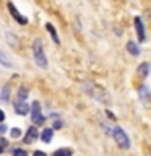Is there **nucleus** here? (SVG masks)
Wrapping results in <instances>:
<instances>
[{
    "label": "nucleus",
    "mask_w": 151,
    "mask_h": 156,
    "mask_svg": "<svg viewBox=\"0 0 151 156\" xmlns=\"http://www.w3.org/2000/svg\"><path fill=\"white\" fill-rule=\"evenodd\" d=\"M5 146H7V140H5V138H0V153L5 150Z\"/></svg>",
    "instance_id": "20"
},
{
    "label": "nucleus",
    "mask_w": 151,
    "mask_h": 156,
    "mask_svg": "<svg viewBox=\"0 0 151 156\" xmlns=\"http://www.w3.org/2000/svg\"><path fill=\"white\" fill-rule=\"evenodd\" d=\"M31 119H33V122L36 125H41V124H44V115L41 114V106H39V102H33V106H31Z\"/></svg>",
    "instance_id": "4"
},
{
    "label": "nucleus",
    "mask_w": 151,
    "mask_h": 156,
    "mask_svg": "<svg viewBox=\"0 0 151 156\" xmlns=\"http://www.w3.org/2000/svg\"><path fill=\"white\" fill-rule=\"evenodd\" d=\"M15 112H16V114H19V115L28 114V112H29V104H26V102H24V99H23V101L18 99L16 102H15Z\"/></svg>",
    "instance_id": "5"
},
{
    "label": "nucleus",
    "mask_w": 151,
    "mask_h": 156,
    "mask_svg": "<svg viewBox=\"0 0 151 156\" xmlns=\"http://www.w3.org/2000/svg\"><path fill=\"white\" fill-rule=\"evenodd\" d=\"M7 132V129H5V125H0V133H5Z\"/></svg>",
    "instance_id": "23"
},
{
    "label": "nucleus",
    "mask_w": 151,
    "mask_h": 156,
    "mask_svg": "<svg viewBox=\"0 0 151 156\" xmlns=\"http://www.w3.org/2000/svg\"><path fill=\"white\" fill-rule=\"evenodd\" d=\"M55 154H72V150H57L55 151Z\"/></svg>",
    "instance_id": "19"
},
{
    "label": "nucleus",
    "mask_w": 151,
    "mask_h": 156,
    "mask_svg": "<svg viewBox=\"0 0 151 156\" xmlns=\"http://www.w3.org/2000/svg\"><path fill=\"white\" fill-rule=\"evenodd\" d=\"M28 96V91H26V88H21L18 93V99H24V98Z\"/></svg>",
    "instance_id": "17"
},
{
    "label": "nucleus",
    "mask_w": 151,
    "mask_h": 156,
    "mask_svg": "<svg viewBox=\"0 0 151 156\" xmlns=\"http://www.w3.org/2000/svg\"><path fill=\"white\" fill-rule=\"evenodd\" d=\"M7 37H8V42H12L13 46H16V44H18V41H16V37H15L13 34H10V33H7Z\"/></svg>",
    "instance_id": "18"
},
{
    "label": "nucleus",
    "mask_w": 151,
    "mask_h": 156,
    "mask_svg": "<svg viewBox=\"0 0 151 156\" xmlns=\"http://www.w3.org/2000/svg\"><path fill=\"white\" fill-rule=\"evenodd\" d=\"M13 154H26V151L21 148H16V150H13Z\"/></svg>",
    "instance_id": "21"
},
{
    "label": "nucleus",
    "mask_w": 151,
    "mask_h": 156,
    "mask_svg": "<svg viewBox=\"0 0 151 156\" xmlns=\"http://www.w3.org/2000/svg\"><path fill=\"white\" fill-rule=\"evenodd\" d=\"M46 28H47V31L51 33V36H52V39H54V42H57V44L60 42V39H58V36H57V31L54 29L52 24H51V23H47V24H46Z\"/></svg>",
    "instance_id": "13"
},
{
    "label": "nucleus",
    "mask_w": 151,
    "mask_h": 156,
    "mask_svg": "<svg viewBox=\"0 0 151 156\" xmlns=\"http://www.w3.org/2000/svg\"><path fill=\"white\" fill-rule=\"evenodd\" d=\"M36 138H37V130H36V127H31V129L26 132L23 141L24 143H33V141H36Z\"/></svg>",
    "instance_id": "7"
},
{
    "label": "nucleus",
    "mask_w": 151,
    "mask_h": 156,
    "mask_svg": "<svg viewBox=\"0 0 151 156\" xmlns=\"http://www.w3.org/2000/svg\"><path fill=\"white\" fill-rule=\"evenodd\" d=\"M52 135H54V130H52V129H44L41 138H42L44 143H49V141L52 140Z\"/></svg>",
    "instance_id": "10"
},
{
    "label": "nucleus",
    "mask_w": 151,
    "mask_h": 156,
    "mask_svg": "<svg viewBox=\"0 0 151 156\" xmlns=\"http://www.w3.org/2000/svg\"><path fill=\"white\" fill-rule=\"evenodd\" d=\"M3 120H5V112L0 109V122H3Z\"/></svg>",
    "instance_id": "22"
},
{
    "label": "nucleus",
    "mask_w": 151,
    "mask_h": 156,
    "mask_svg": "<svg viewBox=\"0 0 151 156\" xmlns=\"http://www.w3.org/2000/svg\"><path fill=\"white\" fill-rule=\"evenodd\" d=\"M83 88H85V91H86L90 96L94 98V99L104 102V104H107V106L111 104V96L107 94V91L102 90L101 86L94 85V83H85V85H83Z\"/></svg>",
    "instance_id": "1"
},
{
    "label": "nucleus",
    "mask_w": 151,
    "mask_h": 156,
    "mask_svg": "<svg viewBox=\"0 0 151 156\" xmlns=\"http://www.w3.org/2000/svg\"><path fill=\"white\" fill-rule=\"evenodd\" d=\"M0 63H2L3 67H8V68H12V67H13L12 60H10V58L5 55V52H2V51H0Z\"/></svg>",
    "instance_id": "12"
},
{
    "label": "nucleus",
    "mask_w": 151,
    "mask_h": 156,
    "mask_svg": "<svg viewBox=\"0 0 151 156\" xmlns=\"http://www.w3.org/2000/svg\"><path fill=\"white\" fill-rule=\"evenodd\" d=\"M10 135H12L13 138H18V136L21 135V130H19V129H16V127H15V129H12V132H10Z\"/></svg>",
    "instance_id": "16"
},
{
    "label": "nucleus",
    "mask_w": 151,
    "mask_h": 156,
    "mask_svg": "<svg viewBox=\"0 0 151 156\" xmlns=\"http://www.w3.org/2000/svg\"><path fill=\"white\" fill-rule=\"evenodd\" d=\"M127 51H128L130 54H132V55H138V54H140V49H138V46H136V44L135 42H128V44H127Z\"/></svg>",
    "instance_id": "11"
},
{
    "label": "nucleus",
    "mask_w": 151,
    "mask_h": 156,
    "mask_svg": "<svg viewBox=\"0 0 151 156\" xmlns=\"http://www.w3.org/2000/svg\"><path fill=\"white\" fill-rule=\"evenodd\" d=\"M140 98H141V101L145 102V106H151V96H149V93H148V88H145V86H141L140 88Z\"/></svg>",
    "instance_id": "9"
},
{
    "label": "nucleus",
    "mask_w": 151,
    "mask_h": 156,
    "mask_svg": "<svg viewBox=\"0 0 151 156\" xmlns=\"http://www.w3.org/2000/svg\"><path fill=\"white\" fill-rule=\"evenodd\" d=\"M33 55H34V60H36V65H39L41 68H47V58H46V54H44L41 39H36L33 42Z\"/></svg>",
    "instance_id": "2"
},
{
    "label": "nucleus",
    "mask_w": 151,
    "mask_h": 156,
    "mask_svg": "<svg viewBox=\"0 0 151 156\" xmlns=\"http://www.w3.org/2000/svg\"><path fill=\"white\" fill-rule=\"evenodd\" d=\"M135 26H136V34H138V41L145 42V29H143V23H141L140 18H135Z\"/></svg>",
    "instance_id": "8"
},
{
    "label": "nucleus",
    "mask_w": 151,
    "mask_h": 156,
    "mask_svg": "<svg viewBox=\"0 0 151 156\" xmlns=\"http://www.w3.org/2000/svg\"><path fill=\"white\" fill-rule=\"evenodd\" d=\"M148 73H149V65H148L146 62L141 63V65L138 67V75H140V76H146Z\"/></svg>",
    "instance_id": "14"
},
{
    "label": "nucleus",
    "mask_w": 151,
    "mask_h": 156,
    "mask_svg": "<svg viewBox=\"0 0 151 156\" xmlns=\"http://www.w3.org/2000/svg\"><path fill=\"white\" fill-rule=\"evenodd\" d=\"M8 94H10V86L7 85V86L3 88V93H2V96H0V98H2L3 101H7L8 99Z\"/></svg>",
    "instance_id": "15"
},
{
    "label": "nucleus",
    "mask_w": 151,
    "mask_h": 156,
    "mask_svg": "<svg viewBox=\"0 0 151 156\" xmlns=\"http://www.w3.org/2000/svg\"><path fill=\"white\" fill-rule=\"evenodd\" d=\"M54 127H55V129H58V127H62V122H55V124H54Z\"/></svg>",
    "instance_id": "24"
},
{
    "label": "nucleus",
    "mask_w": 151,
    "mask_h": 156,
    "mask_svg": "<svg viewBox=\"0 0 151 156\" xmlns=\"http://www.w3.org/2000/svg\"><path fill=\"white\" fill-rule=\"evenodd\" d=\"M112 135H114V140L115 143L120 146V148H130V140L128 136H127V133L124 132V129H120V127H115L114 130H112Z\"/></svg>",
    "instance_id": "3"
},
{
    "label": "nucleus",
    "mask_w": 151,
    "mask_h": 156,
    "mask_svg": "<svg viewBox=\"0 0 151 156\" xmlns=\"http://www.w3.org/2000/svg\"><path fill=\"white\" fill-rule=\"evenodd\" d=\"M8 10H10V13H12V16L16 20L19 24H26V23H28V20L19 15V12H18L16 8H15V5H13V3H8Z\"/></svg>",
    "instance_id": "6"
}]
</instances>
